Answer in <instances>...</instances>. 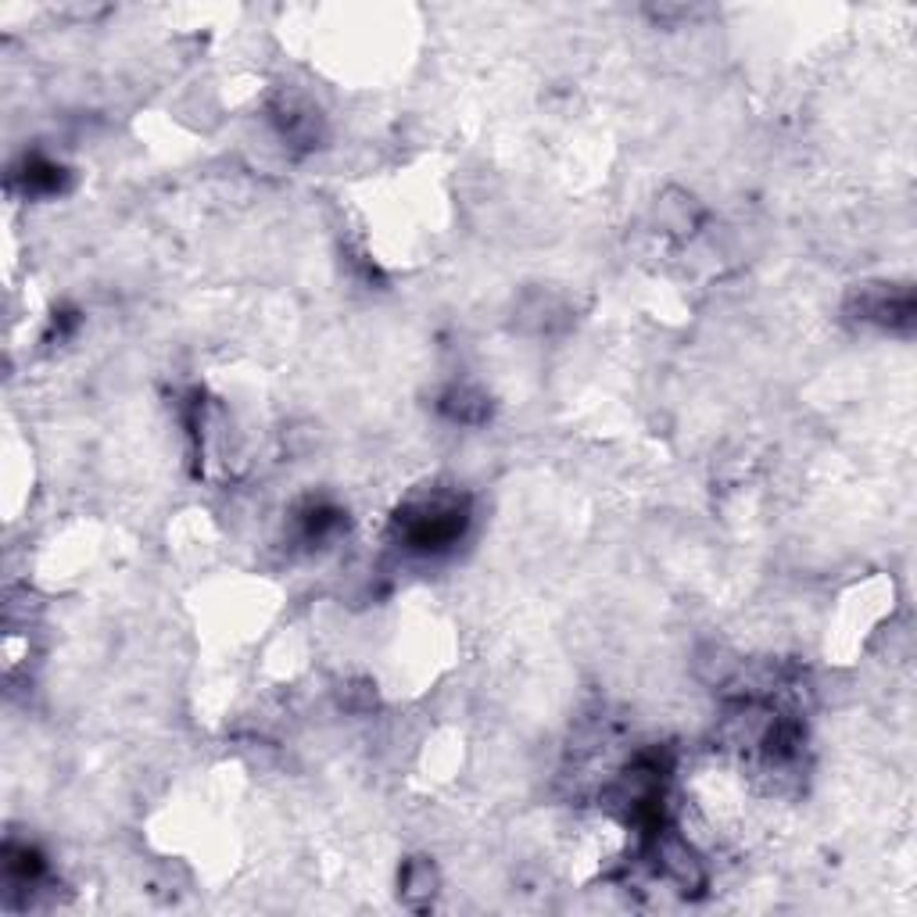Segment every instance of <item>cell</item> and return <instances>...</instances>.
Returning a JSON list of instances; mask_svg holds the SVG:
<instances>
[{"instance_id": "277c9868", "label": "cell", "mask_w": 917, "mask_h": 917, "mask_svg": "<svg viewBox=\"0 0 917 917\" xmlns=\"http://www.w3.org/2000/svg\"><path fill=\"white\" fill-rule=\"evenodd\" d=\"M441 409L456 419V424H480L488 416V402L473 387H452L441 398Z\"/></svg>"}, {"instance_id": "3957f363", "label": "cell", "mask_w": 917, "mask_h": 917, "mask_svg": "<svg viewBox=\"0 0 917 917\" xmlns=\"http://www.w3.org/2000/svg\"><path fill=\"white\" fill-rule=\"evenodd\" d=\"M441 889V871L427 856H413L405 861L402 875H398V896L409 904L413 910H424L434 904V896Z\"/></svg>"}, {"instance_id": "5b68a950", "label": "cell", "mask_w": 917, "mask_h": 917, "mask_svg": "<svg viewBox=\"0 0 917 917\" xmlns=\"http://www.w3.org/2000/svg\"><path fill=\"white\" fill-rule=\"evenodd\" d=\"M659 222L670 230V233H691V227L699 222V208L691 205V198L685 194H670L667 201H659Z\"/></svg>"}, {"instance_id": "8992f818", "label": "cell", "mask_w": 917, "mask_h": 917, "mask_svg": "<svg viewBox=\"0 0 917 917\" xmlns=\"http://www.w3.org/2000/svg\"><path fill=\"white\" fill-rule=\"evenodd\" d=\"M62 176H65L62 165H54L48 158H29L25 161V173H22L29 194H54V190H62Z\"/></svg>"}, {"instance_id": "7a4b0ae2", "label": "cell", "mask_w": 917, "mask_h": 917, "mask_svg": "<svg viewBox=\"0 0 917 917\" xmlns=\"http://www.w3.org/2000/svg\"><path fill=\"white\" fill-rule=\"evenodd\" d=\"M850 305L861 320L882 326H907L914 320V294L907 288H893V283H864L850 298Z\"/></svg>"}, {"instance_id": "6da1fadb", "label": "cell", "mask_w": 917, "mask_h": 917, "mask_svg": "<svg viewBox=\"0 0 917 917\" xmlns=\"http://www.w3.org/2000/svg\"><path fill=\"white\" fill-rule=\"evenodd\" d=\"M466 523H470V506L459 494L430 491L419 494L395 517V534L405 549L413 552H445L462 538Z\"/></svg>"}]
</instances>
